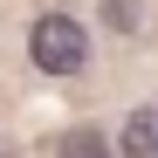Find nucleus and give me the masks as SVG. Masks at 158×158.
Here are the masks:
<instances>
[{"instance_id": "obj_1", "label": "nucleus", "mask_w": 158, "mask_h": 158, "mask_svg": "<svg viewBox=\"0 0 158 158\" xmlns=\"http://www.w3.org/2000/svg\"><path fill=\"white\" fill-rule=\"evenodd\" d=\"M28 55H35V69H48V76H76V69L89 62V35H83L76 14H41L35 28H28Z\"/></svg>"}, {"instance_id": "obj_2", "label": "nucleus", "mask_w": 158, "mask_h": 158, "mask_svg": "<svg viewBox=\"0 0 158 158\" xmlns=\"http://www.w3.org/2000/svg\"><path fill=\"white\" fill-rule=\"evenodd\" d=\"M124 158H158V103H138L124 117Z\"/></svg>"}, {"instance_id": "obj_3", "label": "nucleus", "mask_w": 158, "mask_h": 158, "mask_svg": "<svg viewBox=\"0 0 158 158\" xmlns=\"http://www.w3.org/2000/svg\"><path fill=\"white\" fill-rule=\"evenodd\" d=\"M55 158H110V144L96 138L89 124H76V131H62V144H55Z\"/></svg>"}, {"instance_id": "obj_4", "label": "nucleus", "mask_w": 158, "mask_h": 158, "mask_svg": "<svg viewBox=\"0 0 158 158\" xmlns=\"http://www.w3.org/2000/svg\"><path fill=\"white\" fill-rule=\"evenodd\" d=\"M103 7H110V28H124V35L138 28V0H103Z\"/></svg>"}]
</instances>
